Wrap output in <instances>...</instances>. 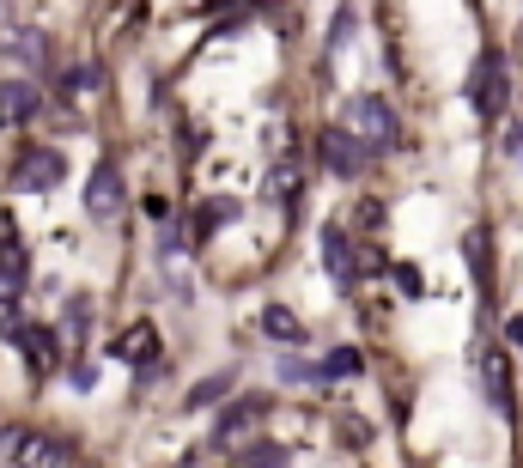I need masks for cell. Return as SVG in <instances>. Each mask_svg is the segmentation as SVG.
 Listing matches in <instances>:
<instances>
[{
    "mask_svg": "<svg viewBox=\"0 0 523 468\" xmlns=\"http://www.w3.org/2000/svg\"><path fill=\"white\" fill-rule=\"evenodd\" d=\"M298 189H305V165H298V159H274V171L262 177V195L268 201H292Z\"/></svg>",
    "mask_w": 523,
    "mask_h": 468,
    "instance_id": "cell-15",
    "label": "cell"
},
{
    "mask_svg": "<svg viewBox=\"0 0 523 468\" xmlns=\"http://www.w3.org/2000/svg\"><path fill=\"white\" fill-rule=\"evenodd\" d=\"M238 213H244L238 201H226V195H207V201L195 207V225H189V238H195V244H201V238H213V231H219V225H232Z\"/></svg>",
    "mask_w": 523,
    "mask_h": 468,
    "instance_id": "cell-13",
    "label": "cell"
},
{
    "mask_svg": "<svg viewBox=\"0 0 523 468\" xmlns=\"http://www.w3.org/2000/svg\"><path fill=\"white\" fill-rule=\"evenodd\" d=\"M92 329V298H73V310H67V335H86Z\"/></svg>",
    "mask_w": 523,
    "mask_h": 468,
    "instance_id": "cell-23",
    "label": "cell"
},
{
    "mask_svg": "<svg viewBox=\"0 0 523 468\" xmlns=\"http://www.w3.org/2000/svg\"><path fill=\"white\" fill-rule=\"evenodd\" d=\"M390 274H396V286H402L408 298H420V292H426V274H420L414 262H402V268H390Z\"/></svg>",
    "mask_w": 523,
    "mask_h": 468,
    "instance_id": "cell-22",
    "label": "cell"
},
{
    "mask_svg": "<svg viewBox=\"0 0 523 468\" xmlns=\"http://www.w3.org/2000/svg\"><path fill=\"white\" fill-rule=\"evenodd\" d=\"M323 262L335 274V286H353V244H347V225H323Z\"/></svg>",
    "mask_w": 523,
    "mask_h": 468,
    "instance_id": "cell-11",
    "label": "cell"
},
{
    "mask_svg": "<svg viewBox=\"0 0 523 468\" xmlns=\"http://www.w3.org/2000/svg\"><path fill=\"white\" fill-rule=\"evenodd\" d=\"M365 359H359V347H335L329 359H317V377H353Z\"/></svg>",
    "mask_w": 523,
    "mask_h": 468,
    "instance_id": "cell-19",
    "label": "cell"
},
{
    "mask_svg": "<svg viewBox=\"0 0 523 468\" xmlns=\"http://www.w3.org/2000/svg\"><path fill=\"white\" fill-rule=\"evenodd\" d=\"M116 207H122V171H116V159H104L92 171V183H86V213L92 219H116Z\"/></svg>",
    "mask_w": 523,
    "mask_h": 468,
    "instance_id": "cell-6",
    "label": "cell"
},
{
    "mask_svg": "<svg viewBox=\"0 0 523 468\" xmlns=\"http://www.w3.org/2000/svg\"><path fill=\"white\" fill-rule=\"evenodd\" d=\"M244 468H286V450H280V444H262V438H256V444L244 450Z\"/></svg>",
    "mask_w": 523,
    "mask_h": 468,
    "instance_id": "cell-21",
    "label": "cell"
},
{
    "mask_svg": "<svg viewBox=\"0 0 523 468\" xmlns=\"http://www.w3.org/2000/svg\"><path fill=\"white\" fill-rule=\"evenodd\" d=\"M61 177H67V159H61L55 146H31V152H19V165H13V189L19 195H43Z\"/></svg>",
    "mask_w": 523,
    "mask_h": 468,
    "instance_id": "cell-3",
    "label": "cell"
},
{
    "mask_svg": "<svg viewBox=\"0 0 523 468\" xmlns=\"http://www.w3.org/2000/svg\"><path fill=\"white\" fill-rule=\"evenodd\" d=\"M232 383H238L232 371H219V377H201V383L189 389V402H183V408H213V402H219V396H226V389H232Z\"/></svg>",
    "mask_w": 523,
    "mask_h": 468,
    "instance_id": "cell-18",
    "label": "cell"
},
{
    "mask_svg": "<svg viewBox=\"0 0 523 468\" xmlns=\"http://www.w3.org/2000/svg\"><path fill=\"white\" fill-rule=\"evenodd\" d=\"M481 383H487V402L511 420V371H505V347H481Z\"/></svg>",
    "mask_w": 523,
    "mask_h": 468,
    "instance_id": "cell-9",
    "label": "cell"
},
{
    "mask_svg": "<svg viewBox=\"0 0 523 468\" xmlns=\"http://www.w3.org/2000/svg\"><path fill=\"white\" fill-rule=\"evenodd\" d=\"M25 280H31V256H25V244H0V310L19 304Z\"/></svg>",
    "mask_w": 523,
    "mask_h": 468,
    "instance_id": "cell-8",
    "label": "cell"
},
{
    "mask_svg": "<svg viewBox=\"0 0 523 468\" xmlns=\"http://www.w3.org/2000/svg\"><path fill=\"white\" fill-rule=\"evenodd\" d=\"M262 420H268V402H262V396H244V402H232L226 414H219L213 444H219V450H238V444H244V438H250Z\"/></svg>",
    "mask_w": 523,
    "mask_h": 468,
    "instance_id": "cell-5",
    "label": "cell"
},
{
    "mask_svg": "<svg viewBox=\"0 0 523 468\" xmlns=\"http://www.w3.org/2000/svg\"><path fill=\"white\" fill-rule=\"evenodd\" d=\"M19 347H25L31 371H49V365L61 359V335H55V329H43V323H25V329H19Z\"/></svg>",
    "mask_w": 523,
    "mask_h": 468,
    "instance_id": "cell-12",
    "label": "cell"
},
{
    "mask_svg": "<svg viewBox=\"0 0 523 468\" xmlns=\"http://www.w3.org/2000/svg\"><path fill=\"white\" fill-rule=\"evenodd\" d=\"M43 110L37 86L31 80H0V128H13V122H31Z\"/></svg>",
    "mask_w": 523,
    "mask_h": 468,
    "instance_id": "cell-7",
    "label": "cell"
},
{
    "mask_svg": "<svg viewBox=\"0 0 523 468\" xmlns=\"http://www.w3.org/2000/svg\"><path fill=\"white\" fill-rule=\"evenodd\" d=\"M384 225V201H359V231H378Z\"/></svg>",
    "mask_w": 523,
    "mask_h": 468,
    "instance_id": "cell-24",
    "label": "cell"
},
{
    "mask_svg": "<svg viewBox=\"0 0 523 468\" xmlns=\"http://www.w3.org/2000/svg\"><path fill=\"white\" fill-rule=\"evenodd\" d=\"M505 98H511V73H505V55L499 49H481V61H475V73H469V104H475V116H505Z\"/></svg>",
    "mask_w": 523,
    "mask_h": 468,
    "instance_id": "cell-2",
    "label": "cell"
},
{
    "mask_svg": "<svg viewBox=\"0 0 523 468\" xmlns=\"http://www.w3.org/2000/svg\"><path fill=\"white\" fill-rule=\"evenodd\" d=\"M19 329H25V317H13V310H7V317H0V341H19Z\"/></svg>",
    "mask_w": 523,
    "mask_h": 468,
    "instance_id": "cell-25",
    "label": "cell"
},
{
    "mask_svg": "<svg viewBox=\"0 0 523 468\" xmlns=\"http://www.w3.org/2000/svg\"><path fill=\"white\" fill-rule=\"evenodd\" d=\"M0 49H7V55H19L25 67H43V61H49V37H43V31H31V25H19V31H0Z\"/></svg>",
    "mask_w": 523,
    "mask_h": 468,
    "instance_id": "cell-14",
    "label": "cell"
},
{
    "mask_svg": "<svg viewBox=\"0 0 523 468\" xmlns=\"http://www.w3.org/2000/svg\"><path fill=\"white\" fill-rule=\"evenodd\" d=\"M341 128L347 134H359L365 146H396L402 140V122H396V110H390V98H347V116H341Z\"/></svg>",
    "mask_w": 523,
    "mask_h": 468,
    "instance_id": "cell-1",
    "label": "cell"
},
{
    "mask_svg": "<svg viewBox=\"0 0 523 468\" xmlns=\"http://www.w3.org/2000/svg\"><path fill=\"white\" fill-rule=\"evenodd\" d=\"M463 250H469V274L481 280V292H493V256H487V231H481V225L463 238Z\"/></svg>",
    "mask_w": 523,
    "mask_h": 468,
    "instance_id": "cell-17",
    "label": "cell"
},
{
    "mask_svg": "<svg viewBox=\"0 0 523 468\" xmlns=\"http://www.w3.org/2000/svg\"><path fill=\"white\" fill-rule=\"evenodd\" d=\"M67 456H61V444L55 438H31L25 444V468H61Z\"/></svg>",
    "mask_w": 523,
    "mask_h": 468,
    "instance_id": "cell-20",
    "label": "cell"
},
{
    "mask_svg": "<svg viewBox=\"0 0 523 468\" xmlns=\"http://www.w3.org/2000/svg\"><path fill=\"white\" fill-rule=\"evenodd\" d=\"M505 341H511V347H523V310H517V317L505 323Z\"/></svg>",
    "mask_w": 523,
    "mask_h": 468,
    "instance_id": "cell-26",
    "label": "cell"
},
{
    "mask_svg": "<svg viewBox=\"0 0 523 468\" xmlns=\"http://www.w3.org/2000/svg\"><path fill=\"white\" fill-rule=\"evenodd\" d=\"M323 165L335 171V177H359L365 165H371V146L359 140V134H347V128H323Z\"/></svg>",
    "mask_w": 523,
    "mask_h": 468,
    "instance_id": "cell-4",
    "label": "cell"
},
{
    "mask_svg": "<svg viewBox=\"0 0 523 468\" xmlns=\"http://www.w3.org/2000/svg\"><path fill=\"white\" fill-rule=\"evenodd\" d=\"M207 7H219V0H207Z\"/></svg>",
    "mask_w": 523,
    "mask_h": 468,
    "instance_id": "cell-27",
    "label": "cell"
},
{
    "mask_svg": "<svg viewBox=\"0 0 523 468\" xmlns=\"http://www.w3.org/2000/svg\"><path fill=\"white\" fill-rule=\"evenodd\" d=\"M262 335H268V341H286V347H292V341H305V323H298L286 304H262Z\"/></svg>",
    "mask_w": 523,
    "mask_h": 468,
    "instance_id": "cell-16",
    "label": "cell"
},
{
    "mask_svg": "<svg viewBox=\"0 0 523 468\" xmlns=\"http://www.w3.org/2000/svg\"><path fill=\"white\" fill-rule=\"evenodd\" d=\"M116 359L134 365V371H140V365H153V359H159V329H153V323H128L122 341H116Z\"/></svg>",
    "mask_w": 523,
    "mask_h": 468,
    "instance_id": "cell-10",
    "label": "cell"
}]
</instances>
